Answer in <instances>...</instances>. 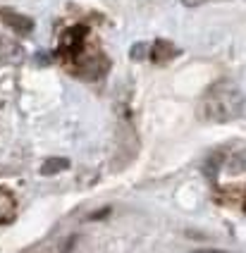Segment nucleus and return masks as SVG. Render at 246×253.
Segmentation results:
<instances>
[{"label": "nucleus", "mask_w": 246, "mask_h": 253, "mask_svg": "<svg viewBox=\"0 0 246 253\" xmlns=\"http://www.w3.org/2000/svg\"><path fill=\"white\" fill-rule=\"evenodd\" d=\"M0 17H2V22L7 24L10 29H15L19 36H27L34 31V19L27 17V14H19L15 10H7V7H0Z\"/></svg>", "instance_id": "2"}, {"label": "nucleus", "mask_w": 246, "mask_h": 253, "mask_svg": "<svg viewBox=\"0 0 246 253\" xmlns=\"http://www.w3.org/2000/svg\"><path fill=\"white\" fill-rule=\"evenodd\" d=\"M70 168V160L67 158H48L43 165H41V174H45V177H53V174H58V172H62V169Z\"/></svg>", "instance_id": "6"}, {"label": "nucleus", "mask_w": 246, "mask_h": 253, "mask_svg": "<svg viewBox=\"0 0 246 253\" xmlns=\"http://www.w3.org/2000/svg\"><path fill=\"white\" fill-rule=\"evenodd\" d=\"M148 55H151V60H156V62H167L170 57L179 55V48H174L170 41H156Z\"/></svg>", "instance_id": "4"}, {"label": "nucleus", "mask_w": 246, "mask_h": 253, "mask_svg": "<svg viewBox=\"0 0 246 253\" xmlns=\"http://www.w3.org/2000/svg\"><path fill=\"white\" fill-rule=\"evenodd\" d=\"M187 7H199V5H205V2H210V0H182Z\"/></svg>", "instance_id": "8"}, {"label": "nucleus", "mask_w": 246, "mask_h": 253, "mask_svg": "<svg viewBox=\"0 0 246 253\" xmlns=\"http://www.w3.org/2000/svg\"><path fill=\"white\" fill-rule=\"evenodd\" d=\"M15 215V198L10 191L0 189V222H10Z\"/></svg>", "instance_id": "5"}, {"label": "nucleus", "mask_w": 246, "mask_h": 253, "mask_svg": "<svg viewBox=\"0 0 246 253\" xmlns=\"http://www.w3.org/2000/svg\"><path fill=\"white\" fill-rule=\"evenodd\" d=\"M194 253H227V251H215V249H199V251Z\"/></svg>", "instance_id": "9"}, {"label": "nucleus", "mask_w": 246, "mask_h": 253, "mask_svg": "<svg viewBox=\"0 0 246 253\" xmlns=\"http://www.w3.org/2000/svg\"><path fill=\"white\" fill-rule=\"evenodd\" d=\"M84 36H86V29H84V27L70 29V31H67V34L62 36V50H67L70 55H74L77 50H82Z\"/></svg>", "instance_id": "3"}, {"label": "nucleus", "mask_w": 246, "mask_h": 253, "mask_svg": "<svg viewBox=\"0 0 246 253\" xmlns=\"http://www.w3.org/2000/svg\"><path fill=\"white\" fill-rule=\"evenodd\" d=\"M131 60H136V62H141L144 57H148V45L146 43H134L131 45Z\"/></svg>", "instance_id": "7"}, {"label": "nucleus", "mask_w": 246, "mask_h": 253, "mask_svg": "<svg viewBox=\"0 0 246 253\" xmlns=\"http://www.w3.org/2000/svg\"><path fill=\"white\" fill-rule=\"evenodd\" d=\"M246 108V96L244 91L234 82H215L205 88L199 103V115L205 122H232Z\"/></svg>", "instance_id": "1"}]
</instances>
